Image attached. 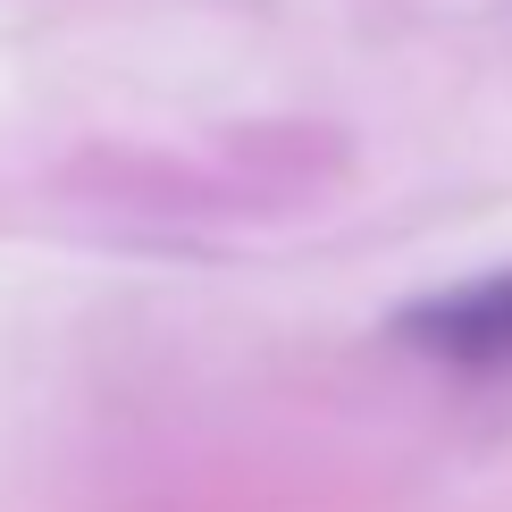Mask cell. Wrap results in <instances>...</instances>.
<instances>
[{
  "instance_id": "cell-1",
  "label": "cell",
  "mask_w": 512,
  "mask_h": 512,
  "mask_svg": "<svg viewBox=\"0 0 512 512\" xmlns=\"http://www.w3.org/2000/svg\"><path fill=\"white\" fill-rule=\"evenodd\" d=\"M395 328L412 336L429 361L496 370V361H512V269L471 277V286H454V294H429V303H412Z\"/></svg>"
}]
</instances>
